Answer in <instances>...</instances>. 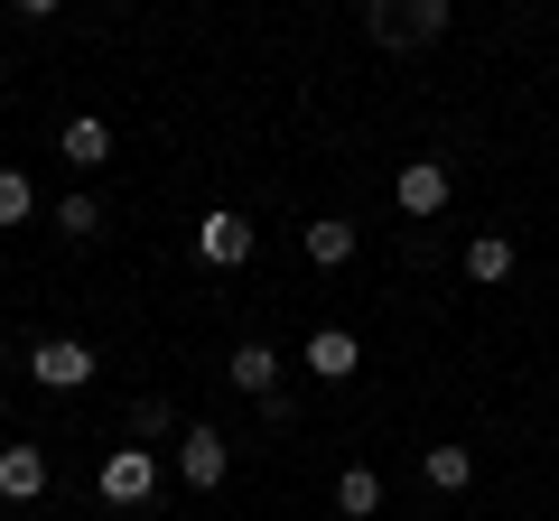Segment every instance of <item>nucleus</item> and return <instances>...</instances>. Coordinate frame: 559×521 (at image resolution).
I'll return each mask as SVG.
<instances>
[{
    "label": "nucleus",
    "instance_id": "obj_9",
    "mask_svg": "<svg viewBox=\"0 0 559 521\" xmlns=\"http://www.w3.org/2000/svg\"><path fill=\"white\" fill-rule=\"evenodd\" d=\"M47 494V447H0V502H38Z\"/></svg>",
    "mask_w": 559,
    "mask_h": 521
},
{
    "label": "nucleus",
    "instance_id": "obj_3",
    "mask_svg": "<svg viewBox=\"0 0 559 521\" xmlns=\"http://www.w3.org/2000/svg\"><path fill=\"white\" fill-rule=\"evenodd\" d=\"M252 223L234 215V205H215V215H197V260H215V270H242V260H252Z\"/></svg>",
    "mask_w": 559,
    "mask_h": 521
},
{
    "label": "nucleus",
    "instance_id": "obj_16",
    "mask_svg": "<svg viewBox=\"0 0 559 521\" xmlns=\"http://www.w3.org/2000/svg\"><path fill=\"white\" fill-rule=\"evenodd\" d=\"M57 233H66V242H94V233H103V205H94V196H66V205H57Z\"/></svg>",
    "mask_w": 559,
    "mask_h": 521
},
{
    "label": "nucleus",
    "instance_id": "obj_14",
    "mask_svg": "<svg viewBox=\"0 0 559 521\" xmlns=\"http://www.w3.org/2000/svg\"><path fill=\"white\" fill-rule=\"evenodd\" d=\"M38 215V186H28V168H0V223H28Z\"/></svg>",
    "mask_w": 559,
    "mask_h": 521
},
{
    "label": "nucleus",
    "instance_id": "obj_1",
    "mask_svg": "<svg viewBox=\"0 0 559 521\" xmlns=\"http://www.w3.org/2000/svg\"><path fill=\"white\" fill-rule=\"evenodd\" d=\"M94 494L103 502H150L159 494V447H112V457L94 465Z\"/></svg>",
    "mask_w": 559,
    "mask_h": 521
},
{
    "label": "nucleus",
    "instance_id": "obj_17",
    "mask_svg": "<svg viewBox=\"0 0 559 521\" xmlns=\"http://www.w3.org/2000/svg\"><path fill=\"white\" fill-rule=\"evenodd\" d=\"M448 28V0H411V38H439Z\"/></svg>",
    "mask_w": 559,
    "mask_h": 521
},
{
    "label": "nucleus",
    "instance_id": "obj_2",
    "mask_svg": "<svg viewBox=\"0 0 559 521\" xmlns=\"http://www.w3.org/2000/svg\"><path fill=\"white\" fill-rule=\"evenodd\" d=\"M28 373H38L47 391H84V381H94V344L84 336H47V344H28Z\"/></svg>",
    "mask_w": 559,
    "mask_h": 521
},
{
    "label": "nucleus",
    "instance_id": "obj_11",
    "mask_svg": "<svg viewBox=\"0 0 559 521\" xmlns=\"http://www.w3.org/2000/svg\"><path fill=\"white\" fill-rule=\"evenodd\" d=\"M336 512L345 521H373L382 512V475H373V465H345V475H336Z\"/></svg>",
    "mask_w": 559,
    "mask_h": 521
},
{
    "label": "nucleus",
    "instance_id": "obj_10",
    "mask_svg": "<svg viewBox=\"0 0 559 521\" xmlns=\"http://www.w3.org/2000/svg\"><path fill=\"white\" fill-rule=\"evenodd\" d=\"M234 381H242V391H252V401H271V391H280V354H271V344H234Z\"/></svg>",
    "mask_w": 559,
    "mask_h": 521
},
{
    "label": "nucleus",
    "instance_id": "obj_4",
    "mask_svg": "<svg viewBox=\"0 0 559 521\" xmlns=\"http://www.w3.org/2000/svg\"><path fill=\"white\" fill-rule=\"evenodd\" d=\"M178 475L197 484V494H215V484L234 475V447H224V428H205V420L187 428V438H178Z\"/></svg>",
    "mask_w": 559,
    "mask_h": 521
},
{
    "label": "nucleus",
    "instance_id": "obj_7",
    "mask_svg": "<svg viewBox=\"0 0 559 521\" xmlns=\"http://www.w3.org/2000/svg\"><path fill=\"white\" fill-rule=\"evenodd\" d=\"M57 159H66V168H103V159H112V121H103V112H75V121L57 131Z\"/></svg>",
    "mask_w": 559,
    "mask_h": 521
},
{
    "label": "nucleus",
    "instance_id": "obj_12",
    "mask_svg": "<svg viewBox=\"0 0 559 521\" xmlns=\"http://www.w3.org/2000/svg\"><path fill=\"white\" fill-rule=\"evenodd\" d=\"M466 280H476V289L513 280V242H503V233H476V242H466Z\"/></svg>",
    "mask_w": 559,
    "mask_h": 521
},
{
    "label": "nucleus",
    "instance_id": "obj_18",
    "mask_svg": "<svg viewBox=\"0 0 559 521\" xmlns=\"http://www.w3.org/2000/svg\"><path fill=\"white\" fill-rule=\"evenodd\" d=\"M0 363H10V336H0Z\"/></svg>",
    "mask_w": 559,
    "mask_h": 521
},
{
    "label": "nucleus",
    "instance_id": "obj_8",
    "mask_svg": "<svg viewBox=\"0 0 559 521\" xmlns=\"http://www.w3.org/2000/svg\"><path fill=\"white\" fill-rule=\"evenodd\" d=\"M355 363H364L355 326H318V336H308V373L318 381H355Z\"/></svg>",
    "mask_w": 559,
    "mask_h": 521
},
{
    "label": "nucleus",
    "instance_id": "obj_13",
    "mask_svg": "<svg viewBox=\"0 0 559 521\" xmlns=\"http://www.w3.org/2000/svg\"><path fill=\"white\" fill-rule=\"evenodd\" d=\"M419 475L439 484V494H466V484H476V457H466V447H429V457H419Z\"/></svg>",
    "mask_w": 559,
    "mask_h": 521
},
{
    "label": "nucleus",
    "instance_id": "obj_15",
    "mask_svg": "<svg viewBox=\"0 0 559 521\" xmlns=\"http://www.w3.org/2000/svg\"><path fill=\"white\" fill-rule=\"evenodd\" d=\"M364 38H373V47H411V10L373 0V10H364Z\"/></svg>",
    "mask_w": 559,
    "mask_h": 521
},
{
    "label": "nucleus",
    "instance_id": "obj_6",
    "mask_svg": "<svg viewBox=\"0 0 559 521\" xmlns=\"http://www.w3.org/2000/svg\"><path fill=\"white\" fill-rule=\"evenodd\" d=\"M299 252L318 260V270H345V260L364 252V233H355L345 215H318V223H299Z\"/></svg>",
    "mask_w": 559,
    "mask_h": 521
},
{
    "label": "nucleus",
    "instance_id": "obj_5",
    "mask_svg": "<svg viewBox=\"0 0 559 521\" xmlns=\"http://www.w3.org/2000/svg\"><path fill=\"white\" fill-rule=\"evenodd\" d=\"M392 205H401V215H419V223L448 215V168H439V159H411V168L392 178Z\"/></svg>",
    "mask_w": 559,
    "mask_h": 521
}]
</instances>
